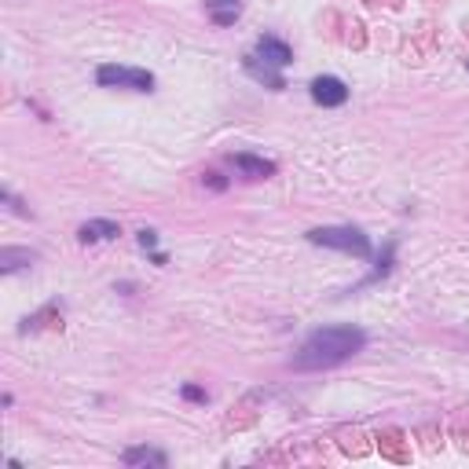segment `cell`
<instances>
[{"label": "cell", "instance_id": "cell-10", "mask_svg": "<svg viewBox=\"0 0 469 469\" xmlns=\"http://www.w3.org/2000/svg\"><path fill=\"white\" fill-rule=\"evenodd\" d=\"M121 458H125V465H158V469L169 462L165 451H158V447H128Z\"/></svg>", "mask_w": 469, "mask_h": 469}, {"label": "cell", "instance_id": "cell-15", "mask_svg": "<svg viewBox=\"0 0 469 469\" xmlns=\"http://www.w3.org/2000/svg\"><path fill=\"white\" fill-rule=\"evenodd\" d=\"M136 242H140V246H143V250H154V246H158V231H151V228H143V231L136 235Z\"/></svg>", "mask_w": 469, "mask_h": 469}, {"label": "cell", "instance_id": "cell-9", "mask_svg": "<svg viewBox=\"0 0 469 469\" xmlns=\"http://www.w3.org/2000/svg\"><path fill=\"white\" fill-rule=\"evenodd\" d=\"M205 11L217 26H235V19L242 15V0H205Z\"/></svg>", "mask_w": 469, "mask_h": 469}, {"label": "cell", "instance_id": "cell-12", "mask_svg": "<svg viewBox=\"0 0 469 469\" xmlns=\"http://www.w3.org/2000/svg\"><path fill=\"white\" fill-rule=\"evenodd\" d=\"M400 440H403V433H400V429H389L385 436H378V447H381V451H385V455H389V458L403 462V458H407V451L400 447Z\"/></svg>", "mask_w": 469, "mask_h": 469}, {"label": "cell", "instance_id": "cell-7", "mask_svg": "<svg viewBox=\"0 0 469 469\" xmlns=\"http://www.w3.org/2000/svg\"><path fill=\"white\" fill-rule=\"evenodd\" d=\"M231 165L238 169V172H246V176H253V180H268V176H275V161H268V158H257V154H231Z\"/></svg>", "mask_w": 469, "mask_h": 469}, {"label": "cell", "instance_id": "cell-13", "mask_svg": "<svg viewBox=\"0 0 469 469\" xmlns=\"http://www.w3.org/2000/svg\"><path fill=\"white\" fill-rule=\"evenodd\" d=\"M393 253H396V246L389 242V246H385V253H381V261H378V268H374V275H370L367 283H374V279H381V275H389V268H393Z\"/></svg>", "mask_w": 469, "mask_h": 469}, {"label": "cell", "instance_id": "cell-3", "mask_svg": "<svg viewBox=\"0 0 469 469\" xmlns=\"http://www.w3.org/2000/svg\"><path fill=\"white\" fill-rule=\"evenodd\" d=\"M95 81H100L103 88H136V92H151L154 88V74L147 70H136V67H114V62H107V67L95 70Z\"/></svg>", "mask_w": 469, "mask_h": 469}, {"label": "cell", "instance_id": "cell-11", "mask_svg": "<svg viewBox=\"0 0 469 469\" xmlns=\"http://www.w3.org/2000/svg\"><path fill=\"white\" fill-rule=\"evenodd\" d=\"M37 261V253L34 250H0V271H15V268H26V264H34Z\"/></svg>", "mask_w": 469, "mask_h": 469}, {"label": "cell", "instance_id": "cell-1", "mask_svg": "<svg viewBox=\"0 0 469 469\" xmlns=\"http://www.w3.org/2000/svg\"><path fill=\"white\" fill-rule=\"evenodd\" d=\"M363 345H367V334L360 327H322L301 345V352L294 355V367L297 370H327V367L345 363L348 355L363 352Z\"/></svg>", "mask_w": 469, "mask_h": 469}, {"label": "cell", "instance_id": "cell-14", "mask_svg": "<svg viewBox=\"0 0 469 469\" xmlns=\"http://www.w3.org/2000/svg\"><path fill=\"white\" fill-rule=\"evenodd\" d=\"M184 400H195V403H205L209 396H205V389H202V385H184Z\"/></svg>", "mask_w": 469, "mask_h": 469}, {"label": "cell", "instance_id": "cell-4", "mask_svg": "<svg viewBox=\"0 0 469 469\" xmlns=\"http://www.w3.org/2000/svg\"><path fill=\"white\" fill-rule=\"evenodd\" d=\"M312 100L319 103V107H341L345 100H348V85H345V81L341 77H315L312 81Z\"/></svg>", "mask_w": 469, "mask_h": 469}, {"label": "cell", "instance_id": "cell-6", "mask_svg": "<svg viewBox=\"0 0 469 469\" xmlns=\"http://www.w3.org/2000/svg\"><path fill=\"white\" fill-rule=\"evenodd\" d=\"M257 55L268 59L271 67H279V70L294 62V52H290V44H286V41H279V37H271V34H264L261 41H257Z\"/></svg>", "mask_w": 469, "mask_h": 469}, {"label": "cell", "instance_id": "cell-2", "mask_svg": "<svg viewBox=\"0 0 469 469\" xmlns=\"http://www.w3.org/2000/svg\"><path fill=\"white\" fill-rule=\"evenodd\" d=\"M308 242H312V246L352 253V257H370V238L360 228H312Z\"/></svg>", "mask_w": 469, "mask_h": 469}, {"label": "cell", "instance_id": "cell-5", "mask_svg": "<svg viewBox=\"0 0 469 469\" xmlns=\"http://www.w3.org/2000/svg\"><path fill=\"white\" fill-rule=\"evenodd\" d=\"M242 67H246V74H250L253 81L268 85L271 92H283V88H286V77L279 74V67H271V62H268V59H261L257 52H250L246 59H242Z\"/></svg>", "mask_w": 469, "mask_h": 469}, {"label": "cell", "instance_id": "cell-16", "mask_svg": "<svg viewBox=\"0 0 469 469\" xmlns=\"http://www.w3.org/2000/svg\"><path fill=\"white\" fill-rule=\"evenodd\" d=\"M202 184H209L213 191H224V187H228V180H220L217 172H205V176H202Z\"/></svg>", "mask_w": 469, "mask_h": 469}, {"label": "cell", "instance_id": "cell-8", "mask_svg": "<svg viewBox=\"0 0 469 469\" xmlns=\"http://www.w3.org/2000/svg\"><path fill=\"white\" fill-rule=\"evenodd\" d=\"M121 228L114 220H88V224H81L77 228V238L85 242V246H92V242H103V238H118Z\"/></svg>", "mask_w": 469, "mask_h": 469}]
</instances>
